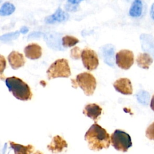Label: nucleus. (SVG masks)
<instances>
[{"label":"nucleus","instance_id":"1","mask_svg":"<svg viewBox=\"0 0 154 154\" xmlns=\"http://www.w3.org/2000/svg\"><path fill=\"white\" fill-rule=\"evenodd\" d=\"M85 140L89 149L93 151H99L108 149L111 144V137L106 129L97 123L92 125L85 134Z\"/></svg>","mask_w":154,"mask_h":154},{"label":"nucleus","instance_id":"2","mask_svg":"<svg viewBox=\"0 0 154 154\" xmlns=\"http://www.w3.org/2000/svg\"><path fill=\"white\" fill-rule=\"evenodd\" d=\"M5 84L9 91L16 99L23 101L31 99L32 94L30 87L20 78L16 76L7 78L5 79Z\"/></svg>","mask_w":154,"mask_h":154},{"label":"nucleus","instance_id":"3","mask_svg":"<svg viewBox=\"0 0 154 154\" xmlns=\"http://www.w3.org/2000/svg\"><path fill=\"white\" fill-rule=\"evenodd\" d=\"M73 87L79 86L86 96H91L96 87V80L94 76L88 72H83L76 76V79H71Z\"/></svg>","mask_w":154,"mask_h":154},{"label":"nucleus","instance_id":"4","mask_svg":"<svg viewBox=\"0 0 154 154\" xmlns=\"http://www.w3.org/2000/svg\"><path fill=\"white\" fill-rule=\"evenodd\" d=\"M48 79L56 78H68L70 76V69L66 59L57 60L51 64L46 71Z\"/></svg>","mask_w":154,"mask_h":154},{"label":"nucleus","instance_id":"5","mask_svg":"<svg viewBox=\"0 0 154 154\" xmlns=\"http://www.w3.org/2000/svg\"><path fill=\"white\" fill-rule=\"evenodd\" d=\"M111 145L118 151L126 152L132 145L131 138L126 132L116 129L111 135Z\"/></svg>","mask_w":154,"mask_h":154},{"label":"nucleus","instance_id":"6","mask_svg":"<svg viewBox=\"0 0 154 154\" xmlns=\"http://www.w3.org/2000/svg\"><path fill=\"white\" fill-rule=\"evenodd\" d=\"M134 55L133 52L128 49H123L116 55V63L120 68L123 70L129 69L134 64Z\"/></svg>","mask_w":154,"mask_h":154},{"label":"nucleus","instance_id":"7","mask_svg":"<svg viewBox=\"0 0 154 154\" xmlns=\"http://www.w3.org/2000/svg\"><path fill=\"white\" fill-rule=\"evenodd\" d=\"M81 59L84 66L87 70L91 71L95 70L99 65V59L94 51L85 48L81 53Z\"/></svg>","mask_w":154,"mask_h":154},{"label":"nucleus","instance_id":"8","mask_svg":"<svg viewBox=\"0 0 154 154\" xmlns=\"http://www.w3.org/2000/svg\"><path fill=\"white\" fill-rule=\"evenodd\" d=\"M68 147V144L66 140L61 136L57 135L53 137L51 142L48 145V150L52 153H58L62 152Z\"/></svg>","mask_w":154,"mask_h":154},{"label":"nucleus","instance_id":"9","mask_svg":"<svg viewBox=\"0 0 154 154\" xmlns=\"http://www.w3.org/2000/svg\"><path fill=\"white\" fill-rule=\"evenodd\" d=\"M113 86L116 90L125 95H130L132 94V85L130 79L126 78H122L116 81Z\"/></svg>","mask_w":154,"mask_h":154},{"label":"nucleus","instance_id":"10","mask_svg":"<svg viewBox=\"0 0 154 154\" xmlns=\"http://www.w3.org/2000/svg\"><path fill=\"white\" fill-rule=\"evenodd\" d=\"M102 112V108L96 103H89L85 106L83 114L94 122H97Z\"/></svg>","mask_w":154,"mask_h":154},{"label":"nucleus","instance_id":"11","mask_svg":"<svg viewBox=\"0 0 154 154\" xmlns=\"http://www.w3.org/2000/svg\"><path fill=\"white\" fill-rule=\"evenodd\" d=\"M8 60L11 68L16 70L23 66L25 63V60L23 55L17 51H12L8 56Z\"/></svg>","mask_w":154,"mask_h":154},{"label":"nucleus","instance_id":"12","mask_svg":"<svg viewBox=\"0 0 154 154\" xmlns=\"http://www.w3.org/2000/svg\"><path fill=\"white\" fill-rule=\"evenodd\" d=\"M26 58L31 60H37L41 57L42 54V48L37 43H31L27 45L24 49Z\"/></svg>","mask_w":154,"mask_h":154},{"label":"nucleus","instance_id":"13","mask_svg":"<svg viewBox=\"0 0 154 154\" xmlns=\"http://www.w3.org/2000/svg\"><path fill=\"white\" fill-rule=\"evenodd\" d=\"M69 18V14L63 11L60 7H58L55 12L50 15L47 16L45 19V22L48 24H52L55 22H61L66 20Z\"/></svg>","mask_w":154,"mask_h":154},{"label":"nucleus","instance_id":"14","mask_svg":"<svg viewBox=\"0 0 154 154\" xmlns=\"http://www.w3.org/2000/svg\"><path fill=\"white\" fill-rule=\"evenodd\" d=\"M102 54L104 62L109 66H114V47L111 45H106L102 48Z\"/></svg>","mask_w":154,"mask_h":154},{"label":"nucleus","instance_id":"15","mask_svg":"<svg viewBox=\"0 0 154 154\" xmlns=\"http://www.w3.org/2000/svg\"><path fill=\"white\" fill-rule=\"evenodd\" d=\"M9 144L14 150V154H32L34 150V147L31 144L23 146L13 141H9Z\"/></svg>","mask_w":154,"mask_h":154},{"label":"nucleus","instance_id":"16","mask_svg":"<svg viewBox=\"0 0 154 154\" xmlns=\"http://www.w3.org/2000/svg\"><path fill=\"white\" fill-rule=\"evenodd\" d=\"M137 65L144 69H149L153 63V59L147 53H140L137 58Z\"/></svg>","mask_w":154,"mask_h":154},{"label":"nucleus","instance_id":"17","mask_svg":"<svg viewBox=\"0 0 154 154\" xmlns=\"http://www.w3.org/2000/svg\"><path fill=\"white\" fill-rule=\"evenodd\" d=\"M143 10V4L141 0H134L129 11V14L134 17H138L141 16Z\"/></svg>","mask_w":154,"mask_h":154},{"label":"nucleus","instance_id":"18","mask_svg":"<svg viewBox=\"0 0 154 154\" xmlns=\"http://www.w3.org/2000/svg\"><path fill=\"white\" fill-rule=\"evenodd\" d=\"M15 9L16 8L13 4L9 2H6L4 3L1 7L0 15L2 16H9L14 12Z\"/></svg>","mask_w":154,"mask_h":154},{"label":"nucleus","instance_id":"19","mask_svg":"<svg viewBox=\"0 0 154 154\" xmlns=\"http://www.w3.org/2000/svg\"><path fill=\"white\" fill-rule=\"evenodd\" d=\"M79 42V40L71 35H65L62 38V45L64 48H69L75 46Z\"/></svg>","mask_w":154,"mask_h":154},{"label":"nucleus","instance_id":"20","mask_svg":"<svg viewBox=\"0 0 154 154\" xmlns=\"http://www.w3.org/2000/svg\"><path fill=\"white\" fill-rule=\"evenodd\" d=\"M19 36V31H16L15 32L7 33L1 35L0 37V40L2 42H7L11 41L13 40H15Z\"/></svg>","mask_w":154,"mask_h":154},{"label":"nucleus","instance_id":"21","mask_svg":"<svg viewBox=\"0 0 154 154\" xmlns=\"http://www.w3.org/2000/svg\"><path fill=\"white\" fill-rule=\"evenodd\" d=\"M82 51L79 47H74L70 50V57L74 60H78L81 58Z\"/></svg>","mask_w":154,"mask_h":154},{"label":"nucleus","instance_id":"22","mask_svg":"<svg viewBox=\"0 0 154 154\" xmlns=\"http://www.w3.org/2000/svg\"><path fill=\"white\" fill-rule=\"evenodd\" d=\"M146 136L149 140H154V122L147 128L146 131Z\"/></svg>","mask_w":154,"mask_h":154},{"label":"nucleus","instance_id":"23","mask_svg":"<svg viewBox=\"0 0 154 154\" xmlns=\"http://www.w3.org/2000/svg\"><path fill=\"white\" fill-rule=\"evenodd\" d=\"M79 5H72L69 3H67L65 5V9L67 11H76L78 10Z\"/></svg>","mask_w":154,"mask_h":154},{"label":"nucleus","instance_id":"24","mask_svg":"<svg viewBox=\"0 0 154 154\" xmlns=\"http://www.w3.org/2000/svg\"><path fill=\"white\" fill-rule=\"evenodd\" d=\"M6 67V62L5 58L2 55H1V75L2 76V72Z\"/></svg>","mask_w":154,"mask_h":154},{"label":"nucleus","instance_id":"25","mask_svg":"<svg viewBox=\"0 0 154 154\" xmlns=\"http://www.w3.org/2000/svg\"><path fill=\"white\" fill-rule=\"evenodd\" d=\"M83 0H67V2L69 3L72 5H78Z\"/></svg>","mask_w":154,"mask_h":154},{"label":"nucleus","instance_id":"26","mask_svg":"<svg viewBox=\"0 0 154 154\" xmlns=\"http://www.w3.org/2000/svg\"><path fill=\"white\" fill-rule=\"evenodd\" d=\"M40 34H42V33L40 32H32L31 34H30L29 35H28V38H30L31 37H38Z\"/></svg>","mask_w":154,"mask_h":154},{"label":"nucleus","instance_id":"27","mask_svg":"<svg viewBox=\"0 0 154 154\" xmlns=\"http://www.w3.org/2000/svg\"><path fill=\"white\" fill-rule=\"evenodd\" d=\"M28 28L26 26H22L20 29V32L22 34H26L28 32Z\"/></svg>","mask_w":154,"mask_h":154},{"label":"nucleus","instance_id":"28","mask_svg":"<svg viewBox=\"0 0 154 154\" xmlns=\"http://www.w3.org/2000/svg\"><path fill=\"white\" fill-rule=\"evenodd\" d=\"M150 14V16L152 17V18L154 20V3L151 6Z\"/></svg>","mask_w":154,"mask_h":154},{"label":"nucleus","instance_id":"29","mask_svg":"<svg viewBox=\"0 0 154 154\" xmlns=\"http://www.w3.org/2000/svg\"><path fill=\"white\" fill-rule=\"evenodd\" d=\"M150 106L151 109L154 111V94L153 95L151 100H150Z\"/></svg>","mask_w":154,"mask_h":154},{"label":"nucleus","instance_id":"30","mask_svg":"<svg viewBox=\"0 0 154 154\" xmlns=\"http://www.w3.org/2000/svg\"><path fill=\"white\" fill-rule=\"evenodd\" d=\"M34 154H43V153L42 152H41L40 151H37L35 153H34Z\"/></svg>","mask_w":154,"mask_h":154}]
</instances>
